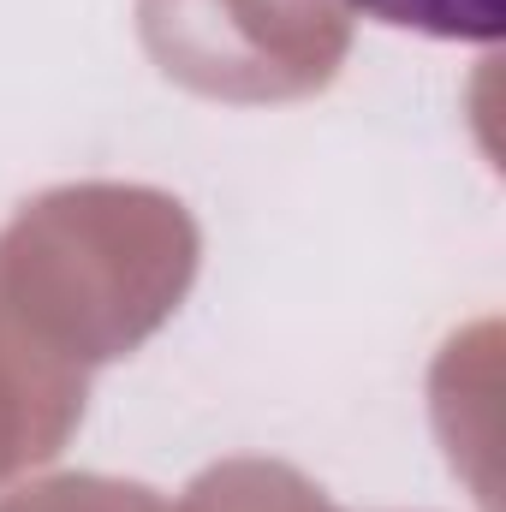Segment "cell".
Masks as SVG:
<instances>
[{
    "instance_id": "1",
    "label": "cell",
    "mask_w": 506,
    "mask_h": 512,
    "mask_svg": "<svg viewBox=\"0 0 506 512\" xmlns=\"http://www.w3.org/2000/svg\"><path fill=\"white\" fill-rule=\"evenodd\" d=\"M346 6L376 24L441 36V42H501L506 24L501 0H346Z\"/></svg>"
}]
</instances>
